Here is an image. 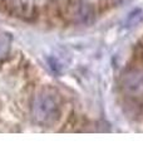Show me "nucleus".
<instances>
[{"label": "nucleus", "instance_id": "f257e3e1", "mask_svg": "<svg viewBox=\"0 0 143 151\" xmlns=\"http://www.w3.org/2000/svg\"><path fill=\"white\" fill-rule=\"evenodd\" d=\"M34 112L35 119L41 124H50L59 116L58 105L50 96H43L38 98L35 101Z\"/></svg>", "mask_w": 143, "mask_h": 151}, {"label": "nucleus", "instance_id": "f03ea898", "mask_svg": "<svg viewBox=\"0 0 143 151\" xmlns=\"http://www.w3.org/2000/svg\"><path fill=\"white\" fill-rule=\"evenodd\" d=\"M39 8L34 5L30 0H13L10 17H16L23 20H35L38 19Z\"/></svg>", "mask_w": 143, "mask_h": 151}, {"label": "nucleus", "instance_id": "7ed1b4c3", "mask_svg": "<svg viewBox=\"0 0 143 151\" xmlns=\"http://www.w3.org/2000/svg\"><path fill=\"white\" fill-rule=\"evenodd\" d=\"M45 19L53 27H63L66 23L61 13L60 4L55 0H50L45 4Z\"/></svg>", "mask_w": 143, "mask_h": 151}, {"label": "nucleus", "instance_id": "20e7f679", "mask_svg": "<svg viewBox=\"0 0 143 151\" xmlns=\"http://www.w3.org/2000/svg\"><path fill=\"white\" fill-rule=\"evenodd\" d=\"M59 4L66 23L73 22L74 19H77V17L80 15V6L78 0H61Z\"/></svg>", "mask_w": 143, "mask_h": 151}, {"label": "nucleus", "instance_id": "39448f33", "mask_svg": "<svg viewBox=\"0 0 143 151\" xmlns=\"http://www.w3.org/2000/svg\"><path fill=\"white\" fill-rule=\"evenodd\" d=\"M114 6H116V1L114 0H98L97 10H98V14L103 15L106 13H109Z\"/></svg>", "mask_w": 143, "mask_h": 151}, {"label": "nucleus", "instance_id": "423d86ee", "mask_svg": "<svg viewBox=\"0 0 143 151\" xmlns=\"http://www.w3.org/2000/svg\"><path fill=\"white\" fill-rule=\"evenodd\" d=\"M78 125V116L75 115V113H72V115L68 117V120H66L65 125H64V129L63 131H73L75 127Z\"/></svg>", "mask_w": 143, "mask_h": 151}, {"label": "nucleus", "instance_id": "0eeeda50", "mask_svg": "<svg viewBox=\"0 0 143 151\" xmlns=\"http://www.w3.org/2000/svg\"><path fill=\"white\" fill-rule=\"evenodd\" d=\"M11 5H13V0H0V13L10 17Z\"/></svg>", "mask_w": 143, "mask_h": 151}, {"label": "nucleus", "instance_id": "6e6552de", "mask_svg": "<svg viewBox=\"0 0 143 151\" xmlns=\"http://www.w3.org/2000/svg\"><path fill=\"white\" fill-rule=\"evenodd\" d=\"M134 58L138 63L143 65V44H138L134 48Z\"/></svg>", "mask_w": 143, "mask_h": 151}]
</instances>
